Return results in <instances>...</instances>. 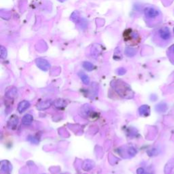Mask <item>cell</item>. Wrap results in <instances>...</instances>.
Returning <instances> with one entry per match:
<instances>
[{
  "instance_id": "cell-25",
  "label": "cell",
  "mask_w": 174,
  "mask_h": 174,
  "mask_svg": "<svg viewBox=\"0 0 174 174\" xmlns=\"http://www.w3.org/2000/svg\"><path fill=\"white\" fill-rule=\"evenodd\" d=\"M59 1H61V2H63V1H65V0H59Z\"/></svg>"
},
{
  "instance_id": "cell-1",
  "label": "cell",
  "mask_w": 174,
  "mask_h": 174,
  "mask_svg": "<svg viewBox=\"0 0 174 174\" xmlns=\"http://www.w3.org/2000/svg\"><path fill=\"white\" fill-rule=\"evenodd\" d=\"M111 86L117 93L125 99H132L134 97V93L131 88L127 83L122 80H115L111 82Z\"/></svg>"
},
{
  "instance_id": "cell-19",
  "label": "cell",
  "mask_w": 174,
  "mask_h": 174,
  "mask_svg": "<svg viewBox=\"0 0 174 174\" xmlns=\"http://www.w3.org/2000/svg\"><path fill=\"white\" fill-rule=\"evenodd\" d=\"M122 58V55H121V50L120 48L119 49V48H116L115 50V52H114V59H119Z\"/></svg>"
},
{
  "instance_id": "cell-11",
  "label": "cell",
  "mask_w": 174,
  "mask_h": 174,
  "mask_svg": "<svg viewBox=\"0 0 174 174\" xmlns=\"http://www.w3.org/2000/svg\"><path fill=\"white\" fill-rule=\"evenodd\" d=\"M150 112H151V109H150V107L147 105H144V106H142L139 108V114L140 116H147L149 115Z\"/></svg>"
},
{
  "instance_id": "cell-9",
  "label": "cell",
  "mask_w": 174,
  "mask_h": 174,
  "mask_svg": "<svg viewBox=\"0 0 174 174\" xmlns=\"http://www.w3.org/2000/svg\"><path fill=\"white\" fill-rule=\"evenodd\" d=\"M30 107V103L28 101H23L18 105V111L19 113H23Z\"/></svg>"
},
{
  "instance_id": "cell-16",
  "label": "cell",
  "mask_w": 174,
  "mask_h": 174,
  "mask_svg": "<svg viewBox=\"0 0 174 174\" xmlns=\"http://www.w3.org/2000/svg\"><path fill=\"white\" fill-rule=\"evenodd\" d=\"M6 96L8 98H14L17 96V89L16 88H12L6 92Z\"/></svg>"
},
{
  "instance_id": "cell-3",
  "label": "cell",
  "mask_w": 174,
  "mask_h": 174,
  "mask_svg": "<svg viewBox=\"0 0 174 174\" xmlns=\"http://www.w3.org/2000/svg\"><path fill=\"white\" fill-rule=\"evenodd\" d=\"M144 15L148 20H154L160 16V12L153 7L148 6L144 9Z\"/></svg>"
},
{
  "instance_id": "cell-7",
  "label": "cell",
  "mask_w": 174,
  "mask_h": 174,
  "mask_svg": "<svg viewBox=\"0 0 174 174\" xmlns=\"http://www.w3.org/2000/svg\"><path fill=\"white\" fill-rule=\"evenodd\" d=\"M174 168V159H171L166 163L164 169V172L165 174H171L173 169Z\"/></svg>"
},
{
  "instance_id": "cell-10",
  "label": "cell",
  "mask_w": 174,
  "mask_h": 174,
  "mask_svg": "<svg viewBox=\"0 0 174 174\" xmlns=\"http://www.w3.org/2000/svg\"><path fill=\"white\" fill-rule=\"evenodd\" d=\"M18 123V118L17 116H12L10 118L8 123V127L9 128H12V129H14L17 127V125Z\"/></svg>"
},
{
  "instance_id": "cell-22",
  "label": "cell",
  "mask_w": 174,
  "mask_h": 174,
  "mask_svg": "<svg viewBox=\"0 0 174 174\" xmlns=\"http://www.w3.org/2000/svg\"><path fill=\"white\" fill-rule=\"evenodd\" d=\"M148 153L149 156H154V155H156V154H158V152H157L156 149H153V150H151V151L148 152Z\"/></svg>"
},
{
  "instance_id": "cell-18",
  "label": "cell",
  "mask_w": 174,
  "mask_h": 174,
  "mask_svg": "<svg viewBox=\"0 0 174 174\" xmlns=\"http://www.w3.org/2000/svg\"><path fill=\"white\" fill-rule=\"evenodd\" d=\"M82 66H83V68H84L86 70H87L89 71H92L94 69L93 64L91 63H90V62H89V61L84 62V63H82Z\"/></svg>"
},
{
  "instance_id": "cell-23",
  "label": "cell",
  "mask_w": 174,
  "mask_h": 174,
  "mask_svg": "<svg viewBox=\"0 0 174 174\" xmlns=\"http://www.w3.org/2000/svg\"><path fill=\"white\" fill-rule=\"evenodd\" d=\"M137 174H145V171L143 168H139L137 170Z\"/></svg>"
},
{
  "instance_id": "cell-20",
  "label": "cell",
  "mask_w": 174,
  "mask_h": 174,
  "mask_svg": "<svg viewBox=\"0 0 174 174\" xmlns=\"http://www.w3.org/2000/svg\"><path fill=\"white\" fill-rule=\"evenodd\" d=\"M0 48H1V58L2 59H4L6 58L7 57V50L5 47H4L3 46H1L0 47Z\"/></svg>"
},
{
  "instance_id": "cell-5",
  "label": "cell",
  "mask_w": 174,
  "mask_h": 174,
  "mask_svg": "<svg viewBox=\"0 0 174 174\" xmlns=\"http://www.w3.org/2000/svg\"><path fill=\"white\" fill-rule=\"evenodd\" d=\"M35 63L40 70L46 71L51 68V64L47 60L42 58H38L35 60Z\"/></svg>"
},
{
  "instance_id": "cell-15",
  "label": "cell",
  "mask_w": 174,
  "mask_h": 174,
  "mask_svg": "<svg viewBox=\"0 0 174 174\" xmlns=\"http://www.w3.org/2000/svg\"><path fill=\"white\" fill-rule=\"evenodd\" d=\"M167 108H168L167 105L165 103H164V102H162V103L156 105L155 108L157 112H165L167 111Z\"/></svg>"
},
{
  "instance_id": "cell-6",
  "label": "cell",
  "mask_w": 174,
  "mask_h": 174,
  "mask_svg": "<svg viewBox=\"0 0 174 174\" xmlns=\"http://www.w3.org/2000/svg\"><path fill=\"white\" fill-rule=\"evenodd\" d=\"M52 105L51 100H46V101H41L37 105V109L38 110H45L48 109Z\"/></svg>"
},
{
  "instance_id": "cell-24",
  "label": "cell",
  "mask_w": 174,
  "mask_h": 174,
  "mask_svg": "<svg viewBox=\"0 0 174 174\" xmlns=\"http://www.w3.org/2000/svg\"><path fill=\"white\" fill-rule=\"evenodd\" d=\"M170 49L171 50V51H172V53L174 54V44L170 48Z\"/></svg>"
},
{
  "instance_id": "cell-13",
  "label": "cell",
  "mask_w": 174,
  "mask_h": 174,
  "mask_svg": "<svg viewBox=\"0 0 174 174\" xmlns=\"http://www.w3.org/2000/svg\"><path fill=\"white\" fill-rule=\"evenodd\" d=\"M66 106H67V102L65 100H64V99H57L56 101H54V106L56 108L61 109L63 108H65Z\"/></svg>"
},
{
  "instance_id": "cell-12",
  "label": "cell",
  "mask_w": 174,
  "mask_h": 174,
  "mask_svg": "<svg viewBox=\"0 0 174 174\" xmlns=\"http://www.w3.org/2000/svg\"><path fill=\"white\" fill-rule=\"evenodd\" d=\"M33 120V117L32 115H31V114H25L22 119V124L23 125L29 126L32 123Z\"/></svg>"
},
{
  "instance_id": "cell-26",
  "label": "cell",
  "mask_w": 174,
  "mask_h": 174,
  "mask_svg": "<svg viewBox=\"0 0 174 174\" xmlns=\"http://www.w3.org/2000/svg\"><path fill=\"white\" fill-rule=\"evenodd\" d=\"M173 32H174V27H173Z\"/></svg>"
},
{
  "instance_id": "cell-21",
  "label": "cell",
  "mask_w": 174,
  "mask_h": 174,
  "mask_svg": "<svg viewBox=\"0 0 174 174\" xmlns=\"http://www.w3.org/2000/svg\"><path fill=\"white\" fill-rule=\"evenodd\" d=\"M126 70L125 68H118L117 70H116V72H117V73L118 75H124L125 73H126Z\"/></svg>"
},
{
  "instance_id": "cell-14",
  "label": "cell",
  "mask_w": 174,
  "mask_h": 174,
  "mask_svg": "<svg viewBox=\"0 0 174 174\" xmlns=\"http://www.w3.org/2000/svg\"><path fill=\"white\" fill-rule=\"evenodd\" d=\"M125 54L128 57H132L137 54V50L131 47H127L125 50Z\"/></svg>"
},
{
  "instance_id": "cell-8",
  "label": "cell",
  "mask_w": 174,
  "mask_h": 174,
  "mask_svg": "<svg viewBox=\"0 0 174 174\" xmlns=\"http://www.w3.org/2000/svg\"><path fill=\"white\" fill-rule=\"evenodd\" d=\"M11 170V165L8 161H2L1 162V172L2 173H7Z\"/></svg>"
},
{
  "instance_id": "cell-4",
  "label": "cell",
  "mask_w": 174,
  "mask_h": 174,
  "mask_svg": "<svg viewBox=\"0 0 174 174\" xmlns=\"http://www.w3.org/2000/svg\"><path fill=\"white\" fill-rule=\"evenodd\" d=\"M158 37L163 41H169L171 38L170 29L167 27H163L158 31Z\"/></svg>"
},
{
  "instance_id": "cell-2",
  "label": "cell",
  "mask_w": 174,
  "mask_h": 174,
  "mask_svg": "<svg viewBox=\"0 0 174 174\" xmlns=\"http://www.w3.org/2000/svg\"><path fill=\"white\" fill-rule=\"evenodd\" d=\"M124 41L130 46H135L139 43L140 36L137 32L132 29H127L123 33Z\"/></svg>"
},
{
  "instance_id": "cell-17",
  "label": "cell",
  "mask_w": 174,
  "mask_h": 174,
  "mask_svg": "<svg viewBox=\"0 0 174 174\" xmlns=\"http://www.w3.org/2000/svg\"><path fill=\"white\" fill-rule=\"evenodd\" d=\"M78 75H79L81 80L82 81V82L84 83V84H86V85L89 84L90 78H89V76H88L87 74H85L84 72H79Z\"/></svg>"
}]
</instances>
